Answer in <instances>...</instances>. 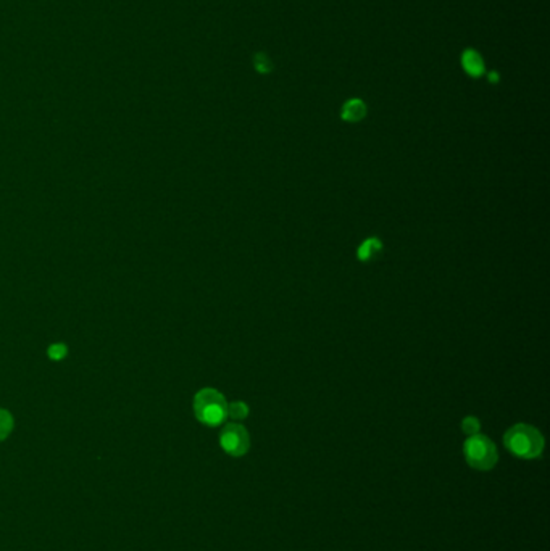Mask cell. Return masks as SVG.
Here are the masks:
<instances>
[{
	"label": "cell",
	"mask_w": 550,
	"mask_h": 551,
	"mask_svg": "<svg viewBox=\"0 0 550 551\" xmlns=\"http://www.w3.org/2000/svg\"><path fill=\"white\" fill-rule=\"evenodd\" d=\"M504 445L518 458H539L544 450V437L533 425H515L504 435Z\"/></svg>",
	"instance_id": "cell-1"
},
{
	"label": "cell",
	"mask_w": 550,
	"mask_h": 551,
	"mask_svg": "<svg viewBox=\"0 0 550 551\" xmlns=\"http://www.w3.org/2000/svg\"><path fill=\"white\" fill-rule=\"evenodd\" d=\"M228 401L223 397L222 392L216 389H202L194 397V415L198 417V423L216 427L223 425L224 419L228 417Z\"/></svg>",
	"instance_id": "cell-2"
},
{
	"label": "cell",
	"mask_w": 550,
	"mask_h": 551,
	"mask_svg": "<svg viewBox=\"0 0 550 551\" xmlns=\"http://www.w3.org/2000/svg\"><path fill=\"white\" fill-rule=\"evenodd\" d=\"M464 455L466 463L478 471H489L499 461V453L494 442L481 434L466 439L464 443Z\"/></svg>",
	"instance_id": "cell-3"
},
{
	"label": "cell",
	"mask_w": 550,
	"mask_h": 551,
	"mask_svg": "<svg viewBox=\"0 0 550 551\" xmlns=\"http://www.w3.org/2000/svg\"><path fill=\"white\" fill-rule=\"evenodd\" d=\"M220 445L231 457H244L250 449L249 433L244 425L230 423L220 434Z\"/></svg>",
	"instance_id": "cell-4"
},
{
	"label": "cell",
	"mask_w": 550,
	"mask_h": 551,
	"mask_svg": "<svg viewBox=\"0 0 550 551\" xmlns=\"http://www.w3.org/2000/svg\"><path fill=\"white\" fill-rule=\"evenodd\" d=\"M462 61V67H464L465 73L468 77H481L486 73V63L481 57L480 52L474 51V49H466L460 57Z\"/></svg>",
	"instance_id": "cell-5"
},
{
	"label": "cell",
	"mask_w": 550,
	"mask_h": 551,
	"mask_svg": "<svg viewBox=\"0 0 550 551\" xmlns=\"http://www.w3.org/2000/svg\"><path fill=\"white\" fill-rule=\"evenodd\" d=\"M367 103L361 99H349L341 109V118L347 123H359L367 117Z\"/></svg>",
	"instance_id": "cell-6"
},
{
	"label": "cell",
	"mask_w": 550,
	"mask_h": 551,
	"mask_svg": "<svg viewBox=\"0 0 550 551\" xmlns=\"http://www.w3.org/2000/svg\"><path fill=\"white\" fill-rule=\"evenodd\" d=\"M381 252H383V242L378 238H368L357 248V258L365 263L375 260Z\"/></svg>",
	"instance_id": "cell-7"
},
{
	"label": "cell",
	"mask_w": 550,
	"mask_h": 551,
	"mask_svg": "<svg viewBox=\"0 0 550 551\" xmlns=\"http://www.w3.org/2000/svg\"><path fill=\"white\" fill-rule=\"evenodd\" d=\"M254 69L260 75H270L273 69H275V63H273V60L271 57L265 53V52H257L255 55H254Z\"/></svg>",
	"instance_id": "cell-8"
},
{
	"label": "cell",
	"mask_w": 550,
	"mask_h": 551,
	"mask_svg": "<svg viewBox=\"0 0 550 551\" xmlns=\"http://www.w3.org/2000/svg\"><path fill=\"white\" fill-rule=\"evenodd\" d=\"M15 419L7 409L0 408V442L5 441L10 434L13 433Z\"/></svg>",
	"instance_id": "cell-9"
},
{
	"label": "cell",
	"mask_w": 550,
	"mask_h": 551,
	"mask_svg": "<svg viewBox=\"0 0 550 551\" xmlns=\"http://www.w3.org/2000/svg\"><path fill=\"white\" fill-rule=\"evenodd\" d=\"M228 416L234 421H242L249 416V407L244 401H232L228 403Z\"/></svg>",
	"instance_id": "cell-10"
},
{
	"label": "cell",
	"mask_w": 550,
	"mask_h": 551,
	"mask_svg": "<svg viewBox=\"0 0 550 551\" xmlns=\"http://www.w3.org/2000/svg\"><path fill=\"white\" fill-rule=\"evenodd\" d=\"M480 429H481V425H480L478 417H474V416H466L464 421H462V431H464V434H466L468 437L480 434Z\"/></svg>",
	"instance_id": "cell-11"
},
{
	"label": "cell",
	"mask_w": 550,
	"mask_h": 551,
	"mask_svg": "<svg viewBox=\"0 0 550 551\" xmlns=\"http://www.w3.org/2000/svg\"><path fill=\"white\" fill-rule=\"evenodd\" d=\"M47 355L53 361H61L69 356V347L65 344H52L51 347L47 348Z\"/></svg>",
	"instance_id": "cell-12"
},
{
	"label": "cell",
	"mask_w": 550,
	"mask_h": 551,
	"mask_svg": "<svg viewBox=\"0 0 550 551\" xmlns=\"http://www.w3.org/2000/svg\"><path fill=\"white\" fill-rule=\"evenodd\" d=\"M486 77H488L490 85H497L500 81L499 71H489V73H486Z\"/></svg>",
	"instance_id": "cell-13"
}]
</instances>
